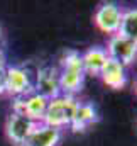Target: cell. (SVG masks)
Listing matches in <instances>:
<instances>
[{
    "label": "cell",
    "mask_w": 137,
    "mask_h": 146,
    "mask_svg": "<svg viewBox=\"0 0 137 146\" xmlns=\"http://www.w3.org/2000/svg\"><path fill=\"white\" fill-rule=\"evenodd\" d=\"M97 121H98V112L95 109V106L86 104V102H78L69 127L78 133V131H85L86 127H90Z\"/></svg>",
    "instance_id": "11"
},
{
    "label": "cell",
    "mask_w": 137,
    "mask_h": 146,
    "mask_svg": "<svg viewBox=\"0 0 137 146\" xmlns=\"http://www.w3.org/2000/svg\"><path fill=\"white\" fill-rule=\"evenodd\" d=\"M100 76H102L103 83H105L107 87L113 88V90H120V88H124L125 83H127L125 66H122L120 63L112 61V60L107 61V65H105V68L102 70Z\"/></svg>",
    "instance_id": "12"
},
{
    "label": "cell",
    "mask_w": 137,
    "mask_h": 146,
    "mask_svg": "<svg viewBox=\"0 0 137 146\" xmlns=\"http://www.w3.org/2000/svg\"><path fill=\"white\" fill-rule=\"evenodd\" d=\"M7 61H5V56H3V51L0 48V95L5 94V75H7Z\"/></svg>",
    "instance_id": "14"
},
{
    "label": "cell",
    "mask_w": 137,
    "mask_h": 146,
    "mask_svg": "<svg viewBox=\"0 0 137 146\" xmlns=\"http://www.w3.org/2000/svg\"><path fill=\"white\" fill-rule=\"evenodd\" d=\"M136 92H137V85H136Z\"/></svg>",
    "instance_id": "16"
},
{
    "label": "cell",
    "mask_w": 137,
    "mask_h": 146,
    "mask_svg": "<svg viewBox=\"0 0 137 146\" xmlns=\"http://www.w3.org/2000/svg\"><path fill=\"white\" fill-rule=\"evenodd\" d=\"M108 61V56H107V51L103 48H90L88 51H85L81 54V63H83V70L85 75H93V76H100L102 70L105 68Z\"/></svg>",
    "instance_id": "10"
},
{
    "label": "cell",
    "mask_w": 137,
    "mask_h": 146,
    "mask_svg": "<svg viewBox=\"0 0 137 146\" xmlns=\"http://www.w3.org/2000/svg\"><path fill=\"white\" fill-rule=\"evenodd\" d=\"M59 139H61V129L39 122L22 146H56Z\"/></svg>",
    "instance_id": "9"
},
{
    "label": "cell",
    "mask_w": 137,
    "mask_h": 146,
    "mask_svg": "<svg viewBox=\"0 0 137 146\" xmlns=\"http://www.w3.org/2000/svg\"><path fill=\"white\" fill-rule=\"evenodd\" d=\"M0 37H2V31H0Z\"/></svg>",
    "instance_id": "15"
},
{
    "label": "cell",
    "mask_w": 137,
    "mask_h": 146,
    "mask_svg": "<svg viewBox=\"0 0 137 146\" xmlns=\"http://www.w3.org/2000/svg\"><path fill=\"white\" fill-rule=\"evenodd\" d=\"M85 82V70L81 63V54L76 51H68L63 56L61 68H59V85L61 94L65 95H74L81 90Z\"/></svg>",
    "instance_id": "1"
},
{
    "label": "cell",
    "mask_w": 137,
    "mask_h": 146,
    "mask_svg": "<svg viewBox=\"0 0 137 146\" xmlns=\"http://www.w3.org/2000/svg\"><path fill=\"white\" fill-rule=\"evenodd\" d=\"M34 92L46 97V99H54L61 95V85H59V68L54 66H44L37 72L36 76Z\"/></svg>",
    "instance_id": "8"
},
{
    "label": "cell",
    "mask_w": 137,
    "mask_h": 146,
    "mask_svg": "<svg viewBox=\"0 0 137 146\" xmlns=\"http://www.w3.org/2000/svg\"><path fill=\"white\" fill-rule=\"evenodd\" d=\"M37 124L39 122H34L32 119H29L24 114L12 112L7 117V122H5V134H7V138H9V141L12 145L22 146L24 141L31 136V133L36 129Z\"/></svg>",
    "instance_id": "3"
},
{
    "label": "cell",
    "mask_w": 137,
    "mask_h": 146,
    "mask_svg": "<svg viewBox=\"0 0 137 146\" xmlns=\"http://www.w3.org/2000/svg\"><path fill=\"white\" fill-rule=\"evenodd\" d=\"M117 34L127 37L129 41H132V42L137 44V9L124 10L122 22H120V29H119Z\"/></svg>",
    "instance_id": "13"
},
{
    "label": "cell",
    "mask_w": 137,
    "mask_h": 146,
    "mask_svg": "<svg viewBox=\"0 0 137 146\" xmlns=\"http://www.w3.org/2000/svg\"><path fill=\"white\" fill-rule=\"evenodd\" d=\"M47 102H49V99H46V97H42V95L32 92V94H29L26 97L14 99L12 112L24 114L29 119H32L34 122H42L46 109H47Z\"/></svg>",
    "instance_id": "6"
},
{
    "label": "cell",
    "mask_w": 137,
    "mask_h": 146,
    "mask_svg": "<svg viewBox=\"0 0 137 146\" xmlns=\"http://www.w3.org/2000/svg\"><path fill=\"white\" fill-rule=\"evenodd\" d=\"M34 92V85L29 78V72L22 66H7L5 75V94L10 97H26Z\"/></svg>",
    "instance_id": "4"
},
{
    "label": "cell",
    "mask_w": 137,
    "mask_h": 146,
    "mask_svg": "<svg viewBox=\"0 0 137 146\" xmlns=\"http://www.w3.org/2000/svg\"><path fill=\"white\" fill-rule=\"evenodd\" d=\"M76 106H78V102L74 100V97L65 95V94H61L54 99H49L42 124H47V126L56 127V129L69 126L73 121Z\"/></svg>",
    "instance_id": "2"
},
{
    "label": "cell",
    "mask_w": 137,
    "mask_h": 146,
    "mask_svg": "<svg viewBox=\"0 0 137 146\" xmlns=\"http://www.w3.org/2000/svg\"><path fill=\"white\" fill-rule=\"evenodd\" d=\"M105 51H107L108 60L117 61L122 66H129L137 56V44L120 34H113L108 39Z\"/></svg>",
    "instance_id": "5"
},
{
    "label": "cell",
    "mask_w": 137,
    "mask_h": 146,
    "mask_svg": "<svg viewBox=\"0 0 137 146\" xmlns=\"http://www.w3.org/2000/svg\"><path fill=\"white\" fill-rule=\"evenodd\" d=\"M122 14H124V10H122L117 3H110V2H108V3H102V5L97 9L95 17H93L95 26H97L102 33L113 36V34H117L119 29H120Z\"/></svg>",
    "instance_id": "7"
}]
</instances>
